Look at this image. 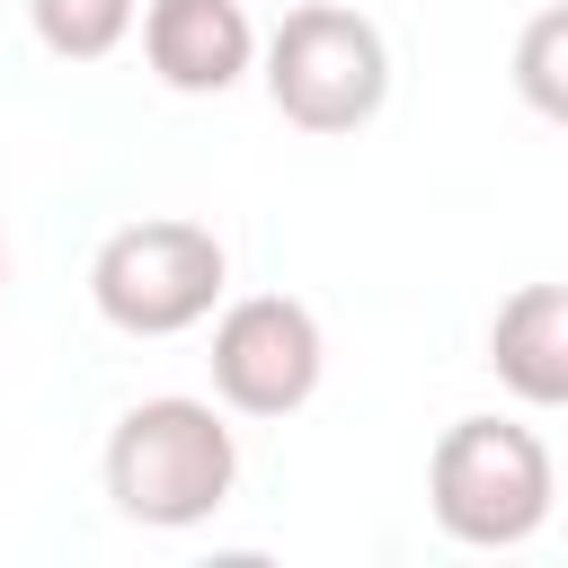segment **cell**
<instances>
[{
  "label": "cell",
  "mask_w": 568,
  "mask_h": 568,
  "mask_svg": "<svg viewBox=\"0 0 568 568\" xmlns=\"http://www.w3.org/2000/svg\"><path fill=\"white\" fill-rule=\"evenodd\" d=\"M515 89H524L532 115L568 124V0H550V9L524 18V36H515Z\"/></svg>",
  "instance_id": "9c48e42d"
},
{
  "label": "cell",
  "mask_w": 568,
  "mask_h": 568,
  "mask_svg": "<svg viewBox=\"0 0 568 568\" xmlns=\"http://www.w3.org/2000/svg\"><path fill=\"white\" fill-rule=\"evenodd\" d=\"M559 470L550 444L515 417H453L426 462V506L462 550H515L550 524Z\"/></svg>",
  "instance_id": "7a4b0ae2"
},
{
  "label": "cell",
  "mask_w": 568,
  "mask_h": 568,
  "mask_svg": "<svg viewBox=\"0 0 568 568\" xmlns=\"http://www.w3.org/2000/svg\"><path fill=\"white\" fill-rule=\"evenodd\" d=\"M488 373L524 408H568V284H524L488 320Z\"/></svg>",
  "instance_id": "52a82bcc"
},
{
  "label": "cell",
  "mask_w": 568,
  "mask_h": 568,
  "mask_svg": "<svg viewBox=\"0 0 568 568\" xmlns=\"http://www.w3.org/2000/svg\"><path fill=\"white\" fill-rule=\"evenodd\" d=\"M240 488V435L222 426L213 399H186V390H160V399H133L106 435V497L124 524H151V532H186L204 515H222Z\"/></svg>",
  "instance_id": "6da1fadb"
},
{
  "label": "cell",
  "mask_w": 568,
  "mask_h": 568,
  "mask_svg": "<svg viewBox=\"0 0 568 568\" xmlns=\"http://www.w3.org/2000/svg\"><path fill=\"white\" fill-rule=\"evenodd\" d=\"M266 98L302 133H355L390 98V44L346 0H302L266 36Z\"/></svg>",
  "instance_id": "277c9868"
},
{
  "label": "cell",
  "mask_w": 568,
  "mask_h": 568,
  "mask_svg": "<svg viewBox=\"0 0 568 568\" xmlns=\"http://www.w3.org/2000/svg\"><path fill=\"white\" fill-rule=\"evenodd\" d=\"M0 284H9V240H0Z\"/></svg>",
  "instance_id": "30bf717a"
},
{
  "label": "cell",
  "mask_w": 568,
  "mask_h": 568,
  "mask_svg": "<svg viewBox=\"0 0 568 568\" xmlns=\"http://www.w3.org/2000/svg\"><path fill=\"white\" fill-rule=\"evenodd\" d=\"M142 62H151L160 89H178V98H222V89H240L248 62H257L248 0H151V9H142Z\"/></svg>",
  "instance_id": "8992f818"
},
{
  "label": "cell",
  "mask_w": 568,
  "mask_h": 568,
  "mask_svg": "<svg viewBox=\"0 0 568 568\" xmlns=\"http://www.w3.org/2000/svg\"><path fill=\"white\" fill-rule=\"evenodd\" d=\"M204 364H213V399L231 417H293L320 390L328 337H320L311 302H293V293H240V302H222Z\"/></svg>",
  "instance_id": "5b68a950"
},
{
  "label": "cell",
  "mask_w": 568,
  "mask_h": 568,
  "mask_svg": "<svg viewBox=\"0 0 568 568\" xmlns=\"http://www.w3.org/2000/svg\"><path fill=\"white\" fill-rule=\"evenodd\" d=\"M222 284H231V248L186 213L124 222L89 257V302L124 337H186L195 320H213Z\"/></svg>",
  "instance_id": "3957f363"
},
{
  "label": "cell",
  "mask_w": 568,
  "mask_h": 568,
  "mask_svg": "<svg viewBox=\"0 0 568 568\" xmlns=\"http://www.w3.org/2000/svg\"><path fill=\"white\" fill-rule=\"evenodd\" d=\"M27 18H36V44H44V53H62V62H106V53L133 36L142 0H27Z\"/></svg>",
  "instance_id": "ba28073f"
}]
</instances>
